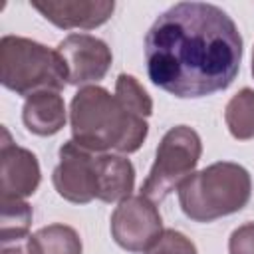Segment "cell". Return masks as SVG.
Masks as SVG:
<instances>
[{"mask_svg": "<svg viewBox=\"0 0 254 254\" xmlns=\"http://www.w3.org/2000/svg\"><path fill=\"white\" fill-rule=\"evenodd\" d=\"M143 254H198L196 246L183 232L165 228L161 236L143 252Z\"/></svg>", "mask_w": 254, "mask_h": 254, "instance_id": "cell-17", "label": "cell"}, {"mask_svg": "<svg viewBox=\"0 0 254 254\" xmlns=\"http://www.w3.org/2000/svg\"><path fill=\"white\" fill-rule=\"evenodd\" d=\"M0 254H40V246L34 234L0 238Z\"/></svg>", "mask_w": 254, "mask_h": 254, "instance_id": "cell-19", "label": "cell"}, {"mask_svg": "<svg viewBox=\"0 0 254 254\" xmlns=\"http://www.w3.org/2000/svg\"><path fill=\"white\" fill-rule=\"evenodd\" d=\"M58 54L67 67V83L71 85H95L111 67V48L91 34L73 32L58 44Z\"/></svg>", "mask_w": 254, "mask_h": 254, "instance_id": "cell-8", "label": "cell"}, {"mask_svg": "<svg viewBox=\"0 0 254 254\" xmlns=\"http://www.w3.org/2000/svg\"><path fill=\"white\" fill-rule=\"evenodd\" d=\"M109 228L117 246L127 252H145L165 230L157 204L143 194L117 202Z\"/></svg>", "mask_w": 254, "mask_h": 254, "instance_id": "cell-6", "label": "cell"}, {"mask_svg": "<svg viewBox=\"0 0 254 254\" xmlns=\"http://www.w3.org/2000/svg\"><path fill=\"white\" fill-rule=\"evenodd\" d=\"M22 121L30 133L40 137H52L60 133L67 121L65 103L60 91H42L26 97Z\"/></svg>", "mask_w": 254, "mask_h": 254, "instance_id": "cell-12", "label": "cell"}, {"mask_svg": "<svg viewBox=\"0 0 254 254\" xmlns=\"http://www.w3.org/2000/svg\"><path fill=\"white\" fill-rule=\"evenodd\" d=\"M0 81L16 95L30 97L42 91H62L67 83V67L58 54L24 36H2Z\"/></svg>", "mask_w": 254, "mask_h": 254, "instance_id": "cell-4", "label": "cell"}, {"mask_svg": "<svg viewBox=\"0 0 254 254\" xmlns=\"http://www.w3.org/2000/svg\"><path fill=\"white\" fill-rule=\"evenodd\" d=\"M42 171L38 157L10 139L6 127H2L0 139V198H28L40 187Z\"/></svg>", "mask_w": 254, "mask_h": 254, "instance_id": "cell-9", "label": "cell"}, {"mask_svg": "<svg viewBox=\"0 0 254 254\" xmlns=\"http://www.w3.org/2000/svg\"><path fill=\"white\" fill-rule=\"evenodd\" d=\"M0 238L30 234L32 206L22 198H0Z\"/></svg>", "mask_w": 254, "mask_h": 254, "instance_id": "cell-16", "label": "cell"}, {"mask_svg": "<svg viewBox=\"0 0 254 254\" xmlns=\"http://www.w3.org/2000/svg\"><path fill=\"white\" fill-rule=\"evenodd\" d=\"M71 141L93 153L129 155L141 149L149 123L127 111L115 93L101 85L79 87L69 103Z\"/></svg>", "mask_w": 254, "mask_h": 254, "instance_id": "cell-2", "label": "cell"}, {"mask_svg": "<svg viewBox=\"0 0 254 254\" xmlns=\"http://www.w3.org/2000/svg\"><path fill=\"white\" fill-rule=\"evenodd\" d=\"M32 8L38 10L48 22H52L62 30H93L111 18L115 10V2L44 0V2H32Z\"/></svg>", "mask_w": 254, "mask_h": 254, "instance_id": "cell-10", "label": "cell"}, {"mask_svg": "<svg viewBox=\"0 0 254 254\" xmlns=\"http://www.w3.org/2000/svg\"><path fill=\"white\" fill-rule=\"evenodd\" d=\"M97 198L103 202H121L131 196L135 187L133 163L117 153H97Z\"/></svg>", "mask_w": 254, "mask_h": 254, "instance_id": "cell-11", "label": "cell"}, {"mask_svg": "<svg viewBox=\"0 0 254 254\" xmlns=\"http://www.w3.org/2000/svg\"><path fill=\"white\" fill-rule=\"evenodd\" d=\"M97 153L79 147L75 141H65L58 151V165L52 173L56 192L73 204H87L97 198Z\"/></svg>", "mask_w": 254, "mask_h": 254, "instance_id": "cell-7", "label": "cell"}, {"mask_svg": "<svg viewBox=\"0 0 254 254\" xmlns=\"http://www.w3.org/2000/svg\"><path fill=\"white\" fill-rule=\"evenodd\" d=\"M224 123L238 141L254 139V89L242 87L224 107Z\"/></svg>", "mask_w": 254, "mask_h": 254, "instance_id": "cell-13", "label": "cell"}, {"mask_svg": "<svg viewBox=\"0 0 254 254\" xmlns=\"http://www.w3.org/2000/svg\"><path fill=\"white\" fill-rule=\"evenodd\" d=\"M115 97L119 99V103L139 115V117H149L153 113V99L147 93V89L139 83V79L131 73H119L115 79Z\"/></svg>", "mask_w": 254, "mask_h": 254, "instance_id": "cell-15", "label": "cell"}, {"mask_svg": "<svg viewBox=\"0 0 254 254\" xmlns=\"http://www.w3.org/2000/svg\"><path fill=\"white\" fill-rule=\"evenodd\" d=\"M228 254H254V222H246L232 230Z\"/></svg>", "mask_w": 254, "mask_h": 254, "instance_id": "cell-18", "label": "cell"}, {"mask_svg": "<svg viewBox=\"0 0 254 254\" xmlns=\"http://www.w3.org/2000/svg\"><path fill=\"white\" fill-rule=\"evenodd\" d=\"M252 75H254V52H252Z\"/></svg>", "mask_w": 254, "mask_h": 254, "instance_id": "cell-20", "label": "cell"}, {"mask_svg": "<svg viewBox=\"0 0 254 254\" xmlns=\"http://www.w3.org/2000/svg\"><path fill=\"white\" fill-rule=\"evenodd\" d=\"M240 62L238 26L216 4L179 2L159 14L145 36L149 79L181 99L224 91Z\"/></svg>", "mask_w": 254, "mask_h": 254, "instance_id": "cell-1", "label": "cell"}, {"mask_svg": "<svg viewBox=\"0 0 254 254\" xmlns=\"http://www.w3.org/2000/svg\"><path fill=\"white\" fill-rule=\"evenodd\" d=\"M202 155L200 135L189 125L171 127L155 153V163L141 185V194L155 204L177 190L196 169Z\"/></svg>", "mask_w": 254, "mask_h": 254, "instance_id": "cell-5", "label": "cell"}, {"mask_svg": "<svg viewBox=\"0 0 254 254\" xmlns=\"http://www.w3.org/2000/svg\"><path fill=\"white\" fill-rule=\"evenodd\" d=\"M40 254H81L83 244L75 228L67 224H48L34 232Z\"/></svg>", "mask_w": 254, "mask_h": 254, "instance_id": "cell-14", "label": "cell"}, {"mask_svg": "<svg viewBox=\"0 0 254 254\" xmlns=\"http://www.w3.org/2000/svg\"><path fill=\"white\" fill-rule=\"evenodd\" d=\"M250 192V173L232 161L212 163L192 173L177 189L183 214L194 222H212L242 210Z\"/></svg>", "mask_w": 254, "mask_h": 254, "instance_id": "cell-3", "label": "cell"}]
</instances>
